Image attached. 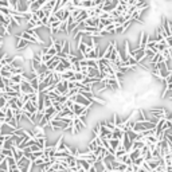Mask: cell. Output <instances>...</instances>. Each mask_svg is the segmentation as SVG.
<instances>
[{
    "label": "cell",
    "mask_w": 172,
    "mask_h": 172,
    "mask_svg": "<svg viewBox=\"0 0 172 172\" xmlns=\"http://www.w3.org/2000/svg\"><path fill=\"white\" fill-rule=\"evenodd\" d=\"M43 106H45V109L53 106V101H51V98H48L46 94H45V97H43Z\"/></svg>",
    "instance_id": "e0dca14e"
},
{
    "label": "cell",
    "mask_w": 172,
    "mask_h": 172,
    "mask_svg": "<svg viewBox=\"0 0 172 172\" xmlns=\"http://www.w3.org/2000/svg\"><path fill=\"white\" fill-rule=\"evenodd\" d=\"M15 128L10 127L8 124H6V122H3V124L0 125V136H7L10 137L12 136V134H15Z\"/></svg>",
    "instance_id": "6da1fadb"
},
{
    "label": "cell",
    "mask_w": 172,
    "mask_h": 172,
    "mask_svg": "<svg viewBox=\"0 0 172 172\" xmlns=\"http://www.w3.org/2000/svg\"><path fill=\"white\" fill-rule=\"evenodd\" d=\"M15 38H16V45H15V48L18 51H20V50H24L26 47H28L31 43H28V42L26 41V39H23V38H20L19 36V34L18 35H15Z\"/></svg>",
    "instance_id": "5b68a950"
},
{
    "label": "cell",
    "mask_w": 172,
    "mask_h": 172,
    "mask_svg": "<svg viewBox=\"0 0 172 172\" xmlns=\"http://www.w3.org/2000/svg\"><path fill=\"white\" fill-rule=\"evenodd\" d=\"M6 106H7V101L3 98V96H0V110H1V109H4Z\"/></svg>",
    "instance_id": "d6986e66"
},
{
    "label": "cell",
    "mask_w": 172,
    "mask_h": 172,
    "mask_svg": "<svg viewBox=\"0 0 172 172\" xmlns=\"http://www.w3.org/2000/svg\"><path fill=\"white\" fill-rule=\"evenodd\" d=\"M137 172H148V171H147V169H145V168H143V167H140V168H139V171H137Z\"/></svg>",
    "instance_id": "7402d4cb"
},
{
    "label": "cell",
    "mask_w": 172,
    "mask_h": 172,
    "mask_svg": "<svg viewBox=\"0 0 172 172\" xmlns=\"http://www.w3.org/2000/svg\"><path fill=\"white\" fill-rule=\"evenodd\" d=\"M164 41H166L167 46H168V47L171 48V47H172V35H171V36H167V38L164 39Z\"/></svg>",
    "instance_id": "ffe728a7"
},
{
    "label": "cell",
    "mask_w": 172,
    "mask_h": 172,
    "mask_svg": "<svg viewBox=\"0 0 172 172\" xmlns=\"http://www.w3.org/2000/svg\"><path fill=\"white\" fill-rule=\"evenodd\" d=\"M58 63H59V57H58V55H55V57H53L50 61L46 63V67H47V70L54 71V69L58 66Z\"/></svg>",
    "instance_id": "9c48e42d"
},
{
    "label": "cell",
    "mask_w": 172,
    "mask_h": 172,
    "mask_svg": "<svg viewBox=\"0 0 172 172\" xmlns=\"http://www.w3.org/2000/svg\"><path fill=\"white\" fill-rule=\"evenodd\" d=\"M93 133H94V136H98V133H100V124L94 125V128H93Z\"/></svg>",
    "instance_id": "44dd1931"
},
{
    "label": "cell",
    "mask_w": 172,
    "mask_h": 172,
    "mask_svg": "<svg viewBox=\"0 0 172 172\" xmlns=\"http://www.w3.org/2000/svg\"><path fill=\"white\" fill-rule=\"evenodd\" d=\"M24 50H26V53H24V55H23V58H24L26 61H28V62H30V61L32 59V58H34L35 53H34V51H32L31 48H30V46H28V47H26Z\"/></svg>",
    "instance_id": "8fae6325"
},
{
    "label": "cell",
    "mask_w": 172,
    "mask_h": 172,
    "mask_svg": "<svg viewBox=\"0 0 172 172\" xmlns=\"http://www.w3.org/2000/svg\"><path fill=\"white\" fill-rule=\"evenodd\" d=\"M73 101L75 102V104H80V105H82L83 108H87V109L93 106V102L89 101L87 98H85V97H82L81 94H77V96L73 98Z\"/></svg>",
    "instance_id": "7a4b0ae2"
},
{
    "label": "cell",
    "mask_w": 172,
    "mask_h": 172,
    "mask_svg": "<svg viewBox=\"0 0 172 172\" xmlns=\"http://www.w3.org/2000/svg\"><path fill=\"white\" fill-rule=\"evenodd\" d=\"M32 133H34V139H43V137H46L45 128L39 127V125H34V129H32Z\"/></svg>",
    "instance_id": "ba28073f"
},
{
    "label": "cell",
    "mask_w": 172,
    "mask_h": 172,
    "mask_svg": "<svg viewBox=\"0 0 172 172\" xmlns=\"http://www.w3.org/2000/svg\"><path fill=\"white\" fill-rule=\"evenodd\" d=\"M131 57L134 58L137 62H141L145 58V48H140V47H137L134 48V50L131 51Z\"/></svg>",
    "instance_id": "3957f363"
},
{
    "label": "cell",
    "mask_w": 172,
    "mask_h": 172,
    "mask_svg": "<svg viewBox=\"0 0 172 172\" xmlns=\"http://www.w3.org/2000/svg\"><path fill=\"white\" fill-rule=\"evenodd\" d=\"M11 152H12V157L16 160V161H19L20 159H22L24 155H23V151L22 149H18L16 147H12L11 148Z\"/></svg>",
    "instance_id": "30bf717a"
},
{
    "label": "cell",
    "mask_w": 172,
    "mask_h": 172,
    "mask_svg": "<svg viewBox=\"0 0 172 172\" xmlns=\"http://www.w3.org/2000/svg\"><path fill=\"white\" fill-rule=\"evenodd\" d=\"M39 83H41V82H39V80H38V75H36L35 78H34V80H31V81H30V85H31V87H32L34 90H35V92H38ZM38 93H39V92H38Z\"/></svg>",
    "instance_id": "9a60e30c"
},
{
    "label": "cell",
    "mask_w": 172,
    "mask_h": 172,
    "mask_svg": "<svg viewBox=\"0 0 172 172\" xmlns=\"http://www.w3.org/2000/svg\"><path fill=\"white\" fill-rule=\"evenodd\" d=\"M12 61H14V55H8V54H7L6 57L0 61V65H1V66H4V65H11V63H12Z\"/></svg>",
    "instance_id": "4fadbf2b"
},
{
    "label": "cell",
    "mask_w": 172,
    "mask_h": 172,
    "mask_svg": "<svg viewBox=\"0 0 172 172\" xmlns=\"http://www.w3.org/2000/svg\"><path fill=\"white\" fill-rule=\"evenodd\" d=\"M1 80H3V78H1V75H0V82H1Z\"/></svg>",
    "instance_id": "603a6c76"
},
{
    "label": "cell",
    "mask_w": 172,
    "mask_h": 172,
    "mask_svg": "<svg viewBox=\"0 0 172 172\" xmlns=\"http://www.w3.org/2000/svg\"><path fill=\"white\" fill-rule=\"evenodd\" d=\"M20 93H22V94H32V93H38V92H35V90L32 89L30 82L22 81V82H20Z\"/></svg>",
    "instance_id": "8992f818"
},
{
    "label": "cell",
    "mask_w": 172,
    "mask_h": 172,
    "mask_svg": "<svg viewBox=\"0 0 172 172\" xmlns=\"http://www.w3.org/2000/svg\"><path fill=\"white\" fill-rule=\"evenodd\" d=\"M10 81H11V83H15V85H20V82L23 81L22 74H12V75H11V78H10Z\"/></svg>",
    "instance_id": "7c38bea8"
},
{
    "label": "cell",
    "mask_w": 172,
    "mask_h": 172,
    "mask_svg": "<svg viewBox=\"0 0 172 172\" xmlns=\"http://www.w3.org/2000/svg\"><path fill=\"white\" fill-rule=\"evenodd\" d=\"M148 38H149V35H148L147 32L141 31L140 35H139V46H137V47L145 48V46H147V43H148Z\"/></svg>",
    "instance_id": "52a82bcc"
},
{
    "label": "cell",
    "mask_w": 172,
    "mask_h": 172,
    "mask_svg": "<svg viewBox=\"0 0 172 172\" xmlns=\"http://www.w3.org/2000/svg\"><path fill=\"white\" fill-rule=\"evenodd\" d=\"M113 124H114V127H121L122 125V120L121 118H120V114H118V113H114V114H113Z\"/></svg>",
    "instance_id": "5bb4252c"
},
{
    "label": "cell",
    "mask_w": 172,
    "mask_h": 172,
    "mask_svg": "<svg viewBox=\"0 0 172 172\" xmlns=\"http://www.w3.org/2000/svg\"><path fill=\"white\" fill-rule=\"evenodd\" d=\"M144 161H145V160H144V157L143 156H139L137 159H134L133 161H132V164H133V166H136V167H141Z\"/></svg>",
    "instance_id": "2e32d148"
},
{
    "label": "cell",
    "mask_w": 172,
    "mask_h": 172,
    "mask_svg": "<svg viewBox=\"0 0 172 172\" xmlns=\"http://www.w3.org/2000/svg\"><path fill=\"white\" fill-rule=\"evenodd\" d=\"M7 169H8V164H7V160L3 159L1 161H0V171L7 172Z\"/></svg>",
    "instance_id": "ac0fdd59"
},
{
    "label": "cell",
    "mask_w": 172,
    "mask_h": 172,
    "mask_svg": "<svg viewBox=\"0 0 172 172\" xmlns=\"http://www.w3.org/2000/svg\"><path fill=\"white\" fill-rule=\"evenodd\" d=\"M55 90H57L58 94L61 96H66L67 92H69V87H67V81H61L55 85Z\"/></svg>",
    "instance_id": "277c9868"
}]
</instances>
